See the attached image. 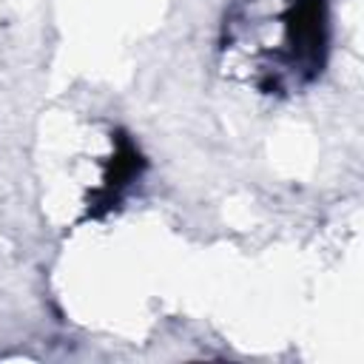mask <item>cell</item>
Instances as JSON below:
<instances>
[{
    "mask_svg": "<svg viewBox=\"0 0 364 364\" xmlns=\"http://www.w3.org/2000/svg\"><path fill=\"white\" fill-rule=\"evenodd\" d=\"M225 71L262 94L313 82L327 57V0H236L222 26Z\"/></svg>",
    "mask_w": 364,
    "mask_h": 364,
    "instance_id": "obj_1",
    "label": "cell"
}]
</instances>
